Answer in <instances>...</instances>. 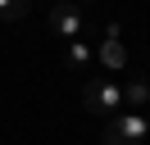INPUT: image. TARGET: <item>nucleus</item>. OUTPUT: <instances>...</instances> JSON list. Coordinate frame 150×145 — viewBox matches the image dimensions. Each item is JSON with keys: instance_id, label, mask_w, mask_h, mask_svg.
I'll list each match as a JSON object with an SVG mask.
<instances>
[{"instance_id": "8", "label": "nucleus", "mask_w": 150, "mask_h": 145, "mask_svg": "<svg viewBox=\"0 0 150 145\" xmlns=\"http://www.w3.org/2000/svg\"><path fill=\"white\" fill-rule=\"evenodd\" d=\"M73 5H91V0H73Z\"/></svg>"}, {"instance_id": "5", "label": "nucleus", "mask_w": 150, "mask_h": 145, "mask_svg": "<svg viewBox=\"0 0 150 145\" xmlns=\"http://www.w3.org/2000/svg\"><path fill=\"white\" fill-rule=\"evenodd\" d=\"M123 104L137 109V113H146L150 109V77H132L127 86H123Z\"/></svg>"}, {"instance_id": "9", "label": "nucleus", "mask_w": 150, "mask_h": 145, "mask_svg": "<svg viewBox=\"0 0 150 145\" xmlns=\"http://www.w3.org/2000/svg\"><path fill=\"white\" fill-rule=\"evenodd\" d=\"M146 118H150V113H146Z\"/></svg>"}, {"instance_id": "2", "label": "nucleus", "mask_w": 150, "mask_h": 145, "mask_svg": "<svg viewBox=\"0 0 150 145\" xmlns=\"http://www.w3.org/2000/svg\"><path fill=\"white\" fill-rule=\"evenodd\" d=\"M146 136H150L146 113H114L105 122V145H141Z\"/></svg>"}, {"instance_id": "4", "label": "nucleus", "mask_w": 150, "mask_h": 145, "mask_svg": "<svg viewBox=\"0 0 150 145\" xmlns=\"http://www.w3.org/2000/svg\"><path fill=\"white\" fill-rule=\"evenodd\" d=\"M96 59H100V68H109V72L127 68V45H123V36H118V23L105 27V41H100V50H96Z\"/></svg>"}, {"instance_id": "6", "label": "nucleus", "mask_w": 150, "mask_h": 145, "mask_svg": "<svg viewBox=\"0 0 150 145\" xmlns=\"http://www.w3.org/2000/svg\"><path fill=\"white\" fill-rule=\"evenodd\" d=\"M91 59H96V50H91V45H86V41H68V45H64V63H68V68H73V72H82V68H91Z\"/></svg>"}, {"instance_id": "7", "label": "nucleus", "mask_w": 150, "mask_h": 145, "mask_svg": "<svg viewBox=\"0 0 150 145\" xmlns=\"http://www.w3.org/2000/svg\"><path fill=\"white\" fill-rule=\"evenodd\" d=\"M32 0H0V23H18V18H28Z\"/></svg>"}, {"instance_id": "1", "label": "nucleus", "mask_w": 150, "mask_h": 145, "mask_svg": "<svg viewBox=\"0 0 150 145\" xmlns=\"http://www.w3.org/2000/svg\"><path fill=\"white\" fill-rule=\"evenodd\" d=\"M82 109H86V113H109L114 118L123 109V86L109 82V77H91L82 86Z\"/></svg>"}, {"instance_id": "3", "label": "nucleus", "mask_w": 150, "mask_h": 145, "mask_svg": "<svg viewBox=\"0 0 150 145\" xmlns=\"http://www.w3.org/2000/svg\"><path fill=\"white\" fill-rule=\"evenodd\" d=\"M50 27H55V36H64V41H82V32H86L82 9H77L73 0H55V5H50Z\"/></svg>"}]
</instances>
